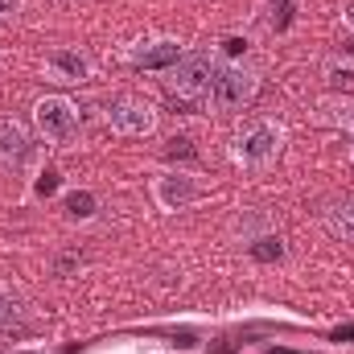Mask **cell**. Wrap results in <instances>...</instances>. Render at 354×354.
<instances>
[{"label": "cell", "mask_w": 354, "mask_h": 354, "mask_svg": "<svg viewBox=\"0 0 354 354\" xmlns=\"http://www.w3.org/2000/svg\"><path fill=\"white\" fill-rule=\"evenodd\" d=\"M103 120L120 136H149L157 128V107L145 103V99H136V95H115V99H107Z\"/></svg>", "instance_id": "277c9868"}, {"label": "cell", "mask_w": 354, "mask_h": 354, "mask_svg": "<svg viewBox=\"0 0 354 354\" xmlns=\"http://www.w3.org/2000/svg\"><path fill=\"white\" fill-rule=\"evenodd\" d=\"M268 8H272V29L284 33L292 25V0H268Z\"/></svg>", "instance_id": "9a60e30c"}, {"label": "cell", "mask_w": 354, "mask_h": 354, "mask_svg": "<svg viewBox=\"0 0 354 354\" xmlns=\"http://www.w3.org/2000/svg\"><path fill=\"white\" fill-rule=\"evenodd\" d=\"M58 185H62V174L58 169H41L37 181H33V194L37 198H50V194H58Z\"/></svg>", "instance_id": "2e32d148"}, {"label": "cell", "mask_w": 354, "mask_h": 354, "mask_svg": "<svg viewBox=\"0 0 354 354\" xmlns=\"http://www.w3.org/2000/svg\"><path fill=\"white\" fill-rule=\"evenodd\" d=\"M326 223H330V231H334V235H342V239H351V243H354V198H351V202H342V206H334Z\"/></svg>", "instance_id": "8fae6325"}, {"label": "cell", "mask_w": 354, "mask_h": 354, "mask_svg": "<svg viewBox=\"0 0 354 354\" xmlns=\"http://www.w3.org/2000/svg\"><path fill=\"white\" fill-rule=\"evenodd\" d=\"M342 21H346V25H351V29H354V0H351V4H346V8H342Z\"/></svg>", "instance_id": "ffe728a7"}, {"label": "cell", "mask_w": 354, "mask_h": 354, "mask_svg": "<svg viewBox=\"0 0 354 354\" xmlns=\"http://www.w3.org/2000/svg\"><path fill=\"white\" fill-rule=\"evenodd\" d=\"M153 198H157V206L161 210H185V206H194L198 198H202V185H198V177L194 174H181V169H169V174H161L153 181Z\"/></svg>", "instance_id": "8992f818"}, {"label": "cell", "mask_w": 354, "mask_h": 354, "mask_svg": "<svg viewBox=\"0 0 354 354\" xmlns=\"http://www.w3.org/2000/svg\"><path fill=\"white\" fill-rule=\"evenodd\" d=\"M17 12H21V0H0V21H8Z\"/></svg>", "instance_id": "ac0fdd59"}, {"label": "cell", "mask_w": 354, "mask_h": 354, "mask_svg": "<svg viewBox=\"0 0 354 354\" xmlns=\"http://www.w3.org/2000/svg\"><path fill=\"white\" fill-rule=\"evenodd\" d=\"M165 157L169 161H198V149H194L189 136H169L165 140Z\"/></svg>", "instance_id": "5bb4252c"}, {"label": "cell", "mask_w": 354, "mask_h": 354, "mask_svg": "<svg viewBox=\"0 0 354 354\" xmlns=\"http://www.w3.org/2000/svg\"><path fill=\"white\" fill-rule=\"evenodd\" d=\"M256 91H260V75L248 71L243 62H231V66H218L214 87H210V103L218 111H239L256 99Z\"/></svg>", "instance_id": "3957f363"}, {"label": "cell", "mask_w": 354, "mask_h": 354, "mask_svg": "<svg viewBox=\"0 0 354 354\" xmlns=\"http://www.w3.org/2000/svg\"><path fill=\"white\" fill-rule=\"evenodd\" d=\"M46 71H50L54 83H71V87H79V83H87L91 79V58L87 54H79V50H50Z\"/></svg>", "instance_id": "ba28073f"}, {"label": "cell", "mask_w": 354, "mask_h": 354, "mask_svg": "<svg viewBox=\"0 0 354 354\" xmlns=\"http://www.w3.org/2000/svg\"><path fill=\"white\" fill-rule=\"evenodd\" d=\"M181 41L174 37H153V41H136L132 50H128V62L136 66V71H174L177 62H181Z\"/></svg>", "instance_id": "52a82bcc"}, {"label": "cell", "mask_w": 354, "mask_h": 354, "mask_svg": "<svg viewBox=\"0 0 354 354\" xmlns=\"http://www.w3.org/2000/svg\"><path fill=\"white\" fill-rule=\"evenodd\" d=\"M346 54H351V58H354V37H351V41H346Z\"/></svg>", "instance_id": "44dd1931"}, {"label": "cell", "mask_w": 354, "mask_h": 354, "mask_svg": "<svg viewBox=\"0 0 354 354\" xmlns=\"http://www.w3.org/2000/svg\"><path fill=\"white\" fill-rule=\"evenodd\" d=\"M284 149V128L276 120H252L235 140H231V161L248 169H264Z\"/></svg>", "instance_id": "6da1fadb"}, {"label": "cell", "mask_w": 354, "mask_h": 354, "mask_svg": "<svg viewBox=\"0 0 354 354\" xmlns=\"http://www.w3.org/2000/svg\"><path fill=\"white\" fill-rule=\"evenodd\" d=\"M169 79V91H174L177 103H202L210 99V87H214V75H218V58L214 54H181L174 71H165Z\"/></svg>", "instance_id": "7a4b0ae2"}, {"label": "cell", "mask_w": 354, "mask_h": 354, "mask_svg": "<svg viewBox=\"0 0 354 354\" xmlns=\"http://www.w3.org/2000/svg\"><path fill=\"white\" fill-rule=\"evenodd\" d=\"M33 124L37 132L50 140V145H62L75 136V124H79V107L66 99V95H46L33 103Z\"/></svg>", "instance_id": "5b68a950"}, {"label": "cell", "mask_w": 354, "mask_h": 354, "mask_svg": "<svg viewBox=\"0 0 354 354\" xmlns=\"http://www.w3.org/2000/svg\"><path fill=\"white\" fill-rule=\"evenodd\" d=\"M351 157H354V149H351Z\"/></svg>", "instance_id": "7402d4cb"}, {"label": "cell", "mask_w": 354, "mask_h": 354, "mask_svg": "<svg viewBox=\"0 0 354 354\" xmlns=\"http://www.w3.org/2000/svg\"><path fill=\"white\" fill-rule=\"evenodd\" d=\"M95 194L91 189H71L66 198H62V214L71 218V223H87V218H95Z\"/></svg>", "instance_id": "30bf717a"}, {"label": "cell", "mask_w": 354, "mask_h": 354, "mask_svg": "<svg viewBox=\"0 0 354 354\" xmlns=\"http://www.w3.org/2000/svg\"><path fill=\"white\" fill-rule=\"evenodd\" d=\"M29 132L17 124V120H0V161L4 165H21L29 157Z\"/></svg>", "instance_id": "9c48e42d"}, {"label": "cell", "mask_w": 354, "mask_h": 354, "mask_svg": "<svg viewBox=\"0 0 354 354\" xmlns=\"http://www.w3.org/2000/svg\"><path fill=\"white\" fill-rule=\"evenodd\" d=\"M338 120H342V128H351L354 132V107H346V115H338Z\"/></svg>", "instance_id": "d6986e66"}, {"label": "cell", "mask_w": 354, "mask_h": 354, "mask_svg": "<svg viewBox=\"0 0 354 354\" xmlns=\"http://www.w3.org/2000/svg\"><path fill=\"white\" fill-rule=\"evenodd\" d=\"M248 46H252L248 37H223V54H227V58H243Z\"/></svg>", "instance_id": "e0dca14e"}, {"label": "cell", "mask_w": 354, "mask_h": 354, "mask_svg": "<svg viewBox=\"0 0 354 354\" xmlns=\"http://www.w3.org/2000/svg\"><path fill=\"white\" fill-rule=\"evenodd\" d=\"M326 79L330 87H354V58H334L326 66Z\"/></svg>", "instance_id": "7c38bea8"}, {"label": "cell", "mask_w": 354, "mask_h": 354, "mask_svg": "<svg viewBox=\"0 0 354 354\" xmlns=\"http://www.w3.org/2000/svg\"><path fill=\"white\" fill-rule=\"evenodd\" d=\"M248 252H252L256 260H264V264H272V260H280V256H284V243H280L276 235H260V239H256V243H252Z\"/></svg>", "instance_id": "4fadbf2b"}]
</instances>
